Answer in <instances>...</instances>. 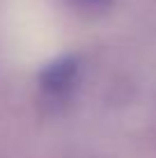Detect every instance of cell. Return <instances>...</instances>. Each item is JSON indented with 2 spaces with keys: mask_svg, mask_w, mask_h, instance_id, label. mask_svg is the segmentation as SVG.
<instances>
[{
  "mask_svg": "<svg viewBox=\"0 0 156 158\" xmlns=\"http://www.w3.org/2000/svg\"><path fill=\"white\" fill-rule=\"evenodd\" d=\"M78 78V60L71 55H64L60 60H53L41 71V87L48 94H64Z\"/></svg>",
  "mask_w": 156,
  "mask_h": 158,
  "instance_id": "obj_1",
  "label": "cell"
}]
</instances>
